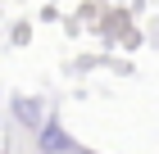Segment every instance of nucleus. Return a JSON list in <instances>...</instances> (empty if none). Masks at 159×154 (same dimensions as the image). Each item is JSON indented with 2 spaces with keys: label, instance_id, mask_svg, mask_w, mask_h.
<instances>
[{
  "label": "nucleus",
  "instance_id": "nucleus-1",
  "mask_svg": "<svg viewBox=\"0 0 159 154\" xmlns=\"http://www.w3.org/2000/svg\"><path fill=\"white\" fill-rule=\"evenodd\" d=\"M46 154H68V136H64L55 122L46 127Z\"/></svg>",
  "mask_w": 159,
  "mask_h": 154
}]
</instances>
